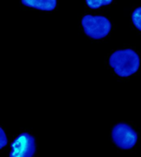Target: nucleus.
<instances>
[{
	"instance_id": "1",
	"label": "nucleus",
	"mask_w": 141,
	"mask_h": 157,
	"mask_svg": "<svg viewBox=\"0 0 141 157\" xmlns=\"http://www.w3.org/2000/svg\"><path fill=\"white\" fill-rule=\"evenodd\" d=\"M109 65L119 77L127 78L139 71L140 58L133 49L117 50L110 56Z\"/></svg>"
},
{
	"instance_id": "2",
	"label": "nucleus",
	"mask_w": 141,
	"mask_h": 157,
	"mask_svg": "<svg viewBox=\"0 0 141 157\" xmlns=\"http://www.w3.org/2000/svg\"><path fill=\"white\" fill-rule=\"evenodd\" d=\"M81 24L85 34L93 40L105 38L110 34L112 28L110 20L101 15H85L82 17Z\"/></svg>"
},
{
	"instance_id": "3",
	"label": "nucleus",
	"mask_w": 141,
	"mask_h": 157,
	"mask_svg": "<svg viewBox=\"0 0 141 157\" xmlns=\"http://www.w3.org/2000/svg\"><path fill=\"white\" fill-rule=\"evenodd\" d=\"M111 139L120 149L130 150L137 143L138 135L136 131L129 124L117 123L111 130Z\"/></svg>"
},
{
	"instance_id": "4",
	"label": "nucleus",
	"mask_w": 141,
	"mask_h": 157,
	"mask_svg": "<svg viewBox=\"0 0 141 157\" xmlns=\"http://www.w3.org/2000/svg\"><path fill=\"white\" fill-rule=\"evenodd\" d=\"M36 151L35 139L29 133L23 132L17 136L11 145V157H32Z\"/></svg>"
},
{
	"instance_id": "5",
	"label": "nucleus",
	"mask_w": 141,
	"mask_h": 157,
	"mask_svg": "<svg viewBox=\"0 0 141 157\" xmlns=\"http://www.w3.org/2000/svg\"><path fill=\"white\" fill-rule=\"evenodd\" d=\"M24 6L42 11H53L57 6V0H21Z\"/></svg>"
},
{
	"instance_id": "6",
	"label": "nucleus",
	"mask_w": 141,
	"mask_h": 157,
	"mask_svg": "<svg viewBox=\"0 0 141 157\" xmlns=\"http://www.w3.org/2000/svg\"><path fill=\"white\" fill-rule=\"evenodd\" d=\"M86 4L91 9H98L104 6L110 5L113 0H85Z\"/></svg>"
},
{
	"instance_id": "7",
	"label": "nucleus",
	"mask_w": 141,
	"mask_h": 157,
	"mask_svg": "<svg viewBox=\"0 0 141 157\" xmlns=\"http://www.w3.org/2000/svg\"><path fill=\"white\" fill-rule=\"evenodd\" d=\"M131 20L136 29L141 32V7L136 8L131 14Z\"/></svg>"
},
{
	"instance_id": "8",
	"label": "nucleus",
	"mask_w": 141,
	"mask_h": 157,
	"mask_svg": "<svg viewBox=\"0 0 141 157\" xmlns=\"http://www.w3.org/2000/svg\"><path fill=\"white\" fill-rule=\"evenodd\" d=\"M0 132H1V136H0V148L3 149V147H5L8 145V140L7 136H6L4 130L3 129V127L0 128Z\"/></svg>"
}]
</instances>
